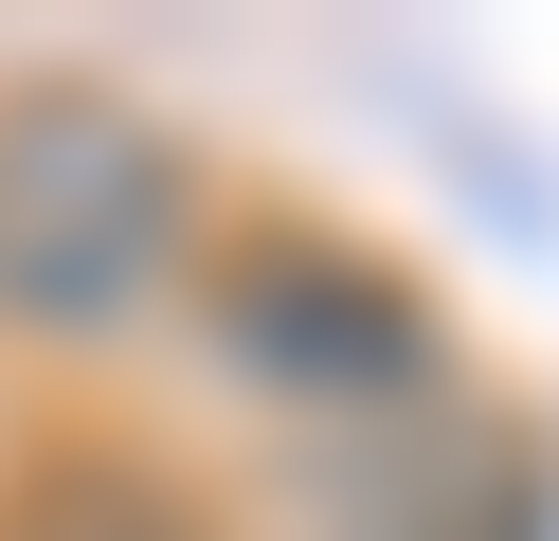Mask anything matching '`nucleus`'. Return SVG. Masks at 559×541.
Masks as SVG:
<instances>
[{
  "mask_svg": "<svg viewBox=\"0 0 559 541\" xmlns=\"http://www.w3.org/2000/svg\"><path fill=\"white\" fill-rule=\"evenodd\" d=\"M19 541H181V505H163V487H109V469H91V487H55Z\"/></svg>",
  "mask_w": 559,
  "mask_h": 541,
  "instance_id": "4",
  "label": "nucleus"
},
{
  "mask_svg": "<svg viewBox=\"0 0 559 541\" xmlns=\"http://www.w3.org/2000/svg\"><path fill=\"white\" fill-rule=\"evenodd\" d=\"M199 271V163L91 72L0 91V325L19 343H127Z\"/></svg>",
  "mask_w": 559,
  "mask_h": 541,
  "instance_id": "1",
  "label": "nucleus"
},
{
  "mask_svg": "<svg viewBox=\"0 0 559 541\" xmlns=\"http://www.w3.org/2000/svg\"><path fill=\"white\" fill-rule=\"evenodd\" d=\"M217 361L271 397V415H307V433H397V415H433V397H451L433 289H415L397 252L325 235V216L217 252Z\"/></svg>",
  "mask_w": 559,
  "mask_h": 541,
  "instance_id": "2",
  "label": "nucleus"
},
{
  "mask_svg": "<svg viewBox=\"0 0 559 541\" xmlns=\"http://www.w3.org/2000/svg\"><path fill=\"white\" fill-rule=\"evenodd\" d=\"M325 541H559V469L523 433H325Z\"/></svg>",
  "mask_w": 559,
  "mask_h": 541,
  "instance_id": "3",
  "label": "nucleus"
}]
</instances>
